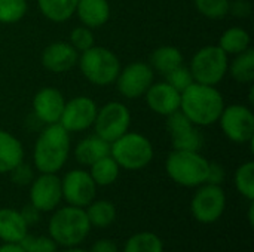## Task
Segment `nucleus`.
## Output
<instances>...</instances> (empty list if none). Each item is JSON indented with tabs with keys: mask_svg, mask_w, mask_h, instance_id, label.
I'll return each instance as SVG.
<instances>
[{
	"mask_svg": "<svg viewBox=\"0 0 254 252\" xmlns=\"http://www.w3.org/2000/svg\"><path fill=\"white\" fill-rule=\"evenodd\" d=\"M225 100L216 86L193 82L182 92L180 111L196 126H210L219 122Z\"/></svg>",
	"mask_w": 254,
	"mask_h": 252,
	"instance_id": "obj_1",
	"label": "nucleus"
},
{
	"mask_svg": "<svg viewBox=\"0 0 254 252\" xmlns=\"http://www.w3.org/2000/svg\"><path fill=\"white\" fill-rule=\"evenodd\" d=\"M70 154V132L60 123L46 125L39 134L34 150L33 163L40 174H57L61 171Z\"/></svg>",
	"mask_w": 254,
	"mask_h": 252,
	"instance_id": "obj_2",
	"label": "nucleus"
},
{
	"mask_svg": "<svg viewBox=\"0 0 254 252\" xmlns=\"http://www.w3.org/2000/svg\"><path fill=\"white\" fill-rule=\"evenodd\" d=\"M91 224L86 217L85 208L77 206H63L57 209L49 223L48 235L60 247L70 248L80 245L89 235Z\"/></svg>",
	"mask_w": 254,
	"mask_h": 252,
	"instance_id": "obj_3",
	"label": "nucleus"
},
{
	"mask_svg": "<svg viewBox=\"0 0 254 252\" xmlns=\"http://www.w3.org/2000/svg\"><path fill=\"white\" fill-rule=\"evenodd\" d=\"M210 162L199 151L173 150L165 160L167 175L179 186L199 187L207 183Z\"/></svg>",
	"mask_w": 254,
	"mask_h": 252,
	"instance_id": "obj_4",
	"label": "nucleus"
},
{
	"mask_svg": "<svg viewBox=\"0 0 254 252\" xmlns=\"http://www.w3.org/2000/svg\"><path fill=\"white\" fill-rule=\"evenodd\" d=\"M110 156L127 171H140L153 159V146L140 132H125L110 143Z\"/></svg>",
	"mask_w": 254,
	"mask_h": 252,
	"instance_id": "obj_5",
	"label": "nucleus"
},
{
	"mask_svg": "<svg viewBox=\"0 0 254 252\" xmlns=\"http://www.w3.org/2000/svg\"><path fill=\"white\" fill-rule=\"evenodd\" d=\"M77 65L83 77L97 86L112 85L122 68L119 58L110 49L95 45L82 52Z\"/></svg>",
	"mask_w": 254,
	"mask_h": 252,
	"instance_id": "obj_6",
	"label": "nucleus"
},
{
	"mask_svg": "<svg viewBox=\"0 0 254 252\" xmlns=\"http://www.w3.org/2000/svg\"><path fill=\"white\" fill-rule=\"evenodd\" d=\"M229 55H226L219 45H208L201 48L190 61L189 70L193 82L208 86L219 85L228 73Z\"/></svg>",
	"mask_w": 254,
	"mask_h": 252,
	"instance_id": "obj_7",
	"label": "nucleus"
},
{
	"mask_svg": "<svg viewBox=\"0 0 254 252\" xmlns=\"http://www.w3.org/2000/svg\"><path fill=\"white\" fill-rule=\"evenodd\" d=\"M226 209V195L222 186L202 184L190 201V212L201 224H213L220 220Z\"/></svg>",
	"mask_w": 254,
	"mask_h": 252,
	"instance_id": "obj_8",
	"label": "nucleus"
},
{
	"mask_svg": "<svg viewBox=\"0 0 254 252\" xmlns=\"http://www.w3.org/2000/svg\"><path fill=\"white\" fill-rule=\"evenodd\" d=\"M131 125V113L125 104L119 101H110L98 108L94 129L95 135L106 140L107 143H113L125 132H128Z\"/></svg>",
	"mask_w": 254,
	"mask_h": 252,
	"instance_id": "obj_9",
	"label": "nucleus"
},
{
	"mask_svg": "<svg viewBox=\"0 0 254 252\" xmlns=\"http://www.w3.org/2000/svg\"><path fill=\"white\" fill-rule=\"evenodd\" d=\"M219 122L223 134L232 143L246 144L253 141L254 114L250 107L243 104L225 105Z\"/></svg>",
	"mask_w": 254,
	"mask_h": 252,
	"instance_id": "obj_10",
	"label": "nucleus"
},
{
	"mask_svg": "<svg viewBox=\"0 0 254 252\" xmlns=\"http://www.w3.org/2000/svg\"><path fill=\"white\" fill-rule=\"evenodd\" d=\"M155 71L150 64L143 61H135L121 68L116 77V88L119 94L128 100H135L144 97L150 85L153 83Z\"/></svg>",
	"mask_w": 254,
	"mask_h": 252,
	"instance_id": "obj_11",
	"label": "nucleus"
},
{
	"mask_svg": "<svg viewBox=\"0 0 254 252\" xmlns=\"http://www.w3.org/2000/svg\"><path fill=\"white\" fill-rule=\"evenodd\" d=\"M63 199L67 205L86 208L97 196V184L85 169H71L61 178Z\"/></svg>",
	"mask_w": 254,
	"mask_h": 252,
	"instance_id": "obj_12",
	"label": "nucleus"
},
{
	"mask_svg": "<svg viewBox=\"0 0 254 252\" xmlns=\"http://www.w3.org/2000/svg\"><path fill=\"white\" fill-rule=\"evenodd\" d=\"M167 131L174 150L199 151L202 149L204 137L201 131L180 110L167 116Z\"/></svg>",
	"mask_w": 254,
	"mask_h": 252,
	"instance_id": "obj_13",
	"label": "nucleus"
},
{
	"mask_svg": "<svg viewBox=\"0 0 254 252\" xmlns=\"http://www.w3.org/2000/svg\"><path fill=\"white\" fill-rule=\"evenodd\" d=\"M98 107L89 97L80 95L65 101L60 117V125L68 132H82L94 125Z\"/></svg>",
	"mask_w": 254,
	"mask_h": 252,
	"instance_id": "obj_14",
	"label": "nucleus"
},
{
	"mask_svg": "<svg viewBox=\"0 0 254 252\" xmlns=\"http://www.w3.org/2000/svg\"><path fill=\"white\" fill-rule=\"evenodd\" d=\"M63 201L61 178L57 174H40L30 184V203L40 212H51Z\"/></svg>",
	"mask_w": 254,
	"mask_h": 252,
	"instance_id": "obj_15",
	"label": "nucleus"
},
{
	"mask_svg": "<svg viewBox=\"0 0 254 252\" xmlns=\"http://www.w3.org/2000/svg\"><path fill=\"white\" fill-rule=\"evenodd\" d=\"M64 95L55 88H43L33 98V111L39 122L45 125H54L60 122L64 110Z\"/></svg>",
	"mask_w": 254,
	"mask_h": 252,
	"instance_id": "obj_16",
	"label": "nucleus"
},
{
	"mask_svg": "<svg viewBox=\"0 0 254 252\" xmlns=\"http://www.w3.org/2000/svg\"><path fill=\"white\" fill-rule=\"evenodd\" d=\"M79 52L67 42H54L42 52V65L55 74L67 73L77 65Z\"/></svg>",
	"mask_w": 254,
	"mask_h": 252,
	"instance_id": "obj_17",
	"label": "nucleus"
},
{
	"mask_svg": "<svg viewBox=\"0 0 254 252\" xmlns=\"http://www.w3.org/2000/svg\"><path fill=\"white\" fill-rule=\"evenodd\" d=\"M146 102L149 108L161 116H168L177 110H180V100H182V92L174 89L171 85L167 82H158L152 83L147 92L144 94Z\"/></svg>",
	"mask_w": 254,
	"mask_h": 252,
	"instance_id": "obj_18",
	"label": "nucleus"
},
{
	"mask_svg": "<svg viewBox=\"0 0 254 252\" xmlns=\"http://www.w3.org/2000/svg\"><path fill=\"white\" fill-rule=\"evenodd\" d=\"M28 233V226L21 212L13 208L0 209V241L3 244H19Z\"/></svg>",
	"mask_w": 254,
	"mask_h": 252,
	"instance_id": "obj_19",
	"label": "nucleus"
},
{
	"mask_svg": "<svg viewBox=\"0 0 254 252\" xmlns=\"http://www.w3.org/2000/svg\"><path fill=\"white\" fill-rule=\"evenodd\" d=\"M77 18L88 28L103 27L110 18L109 0H79L76 6Z\"/></svg>",
	"mask_w": 254,
	"mask_h": 252,
	"instance_id": "obj_20",
	"label": "nucleus"
},
{
	"mask_svg": "<svg viewBox=\"0 0 254 252\" xmlns=\"http://www.w3.org/2000/svg\"><path fill=\"white\" fill-rule=\"evenodd\" d=\"M107 154H110V143L98 135H91L80 140L74 149V159L82 166H91Z\"/></svg>",
	"mask_w": 254,
	"mask_h": 252,
	"instance_id": "obj_21",
	"label": "nucleus"
},
{
	"mask_svg": "<svg viewBox=\"0 0 254 252\" xmlns=\"http://www.w3.org/2000/svg\"><path fill=\"white\" fill-rule=\"evenodd\" d=\"M24 160V147L10 132L0 128V174H7Z\"/></svg>",
	"mask_w": 254,
	"mask_h": 252,
	"instance_id": "obj_22",
	"label": "nucleus"
},
{
	"mask_svg": "<svg viewBox=\"0 0 254 252\" xmlns=\"http://www.w3.org/2000/svg\"><path fill=\"white\" fill-rule=\"evenodd\" d=\"M182 64H183V53L180 52L179 48L171 45L159 46L150 55V67L153 68V71H158L164 76Z\"/></svg>",
	"mask_w": 254,
	"mask_h": 252,
	"instance_id": "obj_23",
	"label": "nucleus"
},
{
	"mask_svg": "<svg viewBox=\"0 0 254 252\" xmlns=\"http://www.w3.org/2000/svg\"><path fill=\"white\" fill-rule=\"evenodd\" d=\"M79 0H37L40 13L52 22L68 21L77 6Z\"/></svg>",
	"mask_w": 254,
	"mask_h": 252,
	"instance_id": "obj_24",
	"label": "nucleus"
},
{
	"mask_svg": "<svg viewBox=\"0 0 254 252\" xmlns=\"http://www.w3.org/2000/svg\"><path fill=\"white\" fill-rule=\"evenodd\" d=\"M119 172H121V166L110 154L101 157L100 160H97L89 166V175L97 184V187L112 186L118 180Z\"/></svg>",
	"mask_w": 254,
	"mask_h": 252,
	"instance_id": "obj_25",
	"label": "nucleus"
},
{
	"mask_svg": "<svg viewBox=\"0 0 254 252\" xmlns=\"http://www.w3.org/2000/svg\"><path fill=\"white\" fill-rule=\"evenodd\" d=\"M85 212H86L91 227H97V229H106L112 226L116 220V208L109 201L94 199L85 208Z\"/></svg>",
	"mask_w": 254,
	"mask_h": 252,
	"instance_id": "obj_26",
	"label": "nucleus"
},
{
	"mask_svg": "<svg viewBox=\"0 0 254 252\" xmlns=\"http://www.w3.org/2000/svg\"><path fill=\"white\" fill-rule=\"evenodd\" d=\"M250 42L252 37L247 30L241 27H231L220 36L219 46L226 55H238L250 48Z\"/></svg>",
	"mask_w": 254,
	"mask_h": 252,
	"instance_id": "obj_27",
	"label": "nucleus"
},
{
	"mask_svg": "<svg viewBox=\"0 0 254 252\" xmlns=\"http://www.w3.org/2000/svg\"><path fill=\"white\" fill-rule=\"evenodd\" d=\"M228 71L238 83H252L254 80V50H247L235 55V59L229 64Z\"/></svg>",
	"mask_w": 254,
	"mask_h": 252,
	"instance_id": "obj_28",
	"label": "nucleus"
},
{
	"mask_svg": "<svg viewBox=\"0 0 254 252\" xmlns=\"http://www.w3.org/2000/svg\"><path fill=\"white\" fill-rule=\"evenodd\" d=\"M122 252H164V244L156 233L140 232L125 242Z\"/></svg>",
	"mask_w": 254,
	"mask_h": 252,
	"instance_id": "obj_29",
	"label": "nucleus"
},
{
	"mask_svg": "<svg viewBox=\"0 0 254 252\" xmlns=\"http://www.w3.org/2000/svg\"><path fill=\"white\" fill-rule=\"evenodd\" d=\"M235 187L240 195H243L247 201L253 202L254 199V163L246 162L243 163L234 177Z\"/></svg>",
	"mask_w": 254,
	"mask_h": 252,
	"instance_id": "obj_30",
	"label": "nucleus"
},
{
	"mask_svg": "<svg viewBox=\"0 0 254 252\" xmlns=\"http://www.w3.org/2000/svg\"><path fill=\"white\" fill-rule=\"evenodd\" d=\"M27 0H0V24H15L27 13Z\"/></svg>",
	"mask_w": 254,
	"mask_h": 252,
	"instance_id": "obj_31",
	"label": "nucleus"
},
{
	"mask_svg": "<svg viewBox=\"0 0 254 252\" xmlns=\"http://www.w3.org/2000/svg\"><path fill=\"white\" fill-rule=\"evenodd\" d=\"M229 0H195V6L201 15L210 19H222L229 13Z\"/></svg>",
	"mask_w": 254,
	"mask_h": 252,
	"instance_id": "obj_32",
	"label": "nucleus"
},
{
	"mask_svg": "<svg viewBox=\"0 0 254 252\" xmlns=\"http://www.w3.org/2000/svg\"><path fill=\"white\" fill-rule=\"evenodd\" d=\"M24 252H57L58 245L49 236H33L28 235L19 242Z\"/></svg>",
	"mask_w": 254,
	"mask_h": 252,
	"instance_id": "obj_33",
	"label": "nucleus"
},
{
	"mask_svg": "<svg viewBox=\"0 0 254 252\" xmlns=\"http://www.w3.org/2000/svg\"><path fill=\"white\" fill-rule=\"evenodd\" d=\"M165 82L168 85H171L174 89H177L179 92H183L186 88H189L193 83V77H192L189 67L182 64L177 68H174L165 74Z\"/></svg>",
	"mask_w": 254,
	"mask_h": 252,
	"instance_id": "obj_34",
	"label": "nucleus"
},
{
	"mask_svg": "<svg viewBox=\"0 0 254 252\" xmlns=\"http://www.w3.org/2000/svg\"><path fill=\"white\" fill-rule=\"evenodd\" d=\"M70 45L77 50V52H83L89 48L94 46V34H92V30L85 27V25H80V27H76L71 30L70 33Z\"/></svg>",
	"mask_w": 254,
	"mask_h": 252,
	"instance_id": "obj_35",
	"label": "nucleus"
},
{
	"mask_svg": "<svg viewBox=\"0 0 254 252\" xmlns=\"http://www.w3.org/2000/svg\"><path fill=\"white\" fill-rule=\"evenodd\" d=\"M10 175V181L19 187H24V186H30L31 181L34 180V172H33V168L30 165H27L24 160L21 163H18L12 171L7 172Z\"/></svg>",
	"mask_w": 254,
	"mask_h": 252,
	"instance_id": "obj_36",
	"label": "nucleus"
},
{
	"mask_svg": "<svg viewBox=\"0 0 254 252\" xmlns=\"http://www.w3.org/2000/svg\"><path fill=\"white\" fill-rule=\"evenodd\" d=\"M226 172L225 168L219 163L210 162L208 166V175H207V183L208 184H216V186H222V183L225 181Z\"/></svg>",
	"mask_w": 254,
	"mask_h": 252,
	"instance_id": "obj_37",
	"label": "nucleus"
},
{
	"mask_svg": "<svg viewBox=\"0 0 254 252\" xmlns=\"http://www.w3.org/2000/svg\"><path fill=\"white\" fill-rule=\"evenodd\" d=\"M229 12L237 18H249L252 13V3L249 0H234L229 4Z\"/></svg>",
	"mask_w": 254,
	"mask_h": 252,
	"instance_id": "obj_38",
	"label": "nucleus"
},
{
	"mask_svg": "<svg viewBox=\"0 0 254 252\" xmlns=\"http://www.w3.org/2000/svg\"><path fill=\"white\" fill-rule=\"evenodd\" d=\"M19 212H21V217L24 218V221L27 223L28 227L30 226H34L39 221V218H40V211L37 208H34L31 203L30 205H25Z\"/></svg>",
	"mask_w": 254,
	"mask_h": 252,
	"instance_id": "obj_39",
	"label": "nucleus"
},
{
	"mask_svg": "<svg viewBox=\"0 0 254 252\" xmlns=\"http://www.w3.org/2000/svg\"><path fill=\"white\" fill-rule=\"evenodd\" d=\"M88 252H119L116 242L110 239H100L92 244L91 250Z\"/></svg>",
	"mask_w": 254,
	"mask_h": 252,
	"instance_id": "obj_40",
	"label": "nucleus"
},
{
	"mask_svg": "<svg viewBox=\"0 0 254 252\" xmlns=\"http://www.w3.org/2000/svg\"><path fill=\"white\" fill-rule=\"evenodd\" d=\"M0 252H24L19 244H3L0 245Z\"/></svg>",
	"mask_w": 254,
	"mask_h": 252,
	"instance_id": "obj_41",
	"label": "nucleus"
},
{
	"mask_svg": "<svg viewBox=\"0 0 254 252\" xmlns=\"http://www.w3.org/2000/svg\"><path fill=\"white\" fill-rule=\"evenodd\" d=\"M60 252H88V251H86V250H82V248H79V247H70V248H64L63 251H60Z\"/></svg>",
	"mask_w": 254,
	"mask_h": 252,
	"instance_id": "obj_42",
	"label": "nucleus"
},
{
	"mask_svg": "<svg viewBox=\"0 0 254 252\" xmlns=\"http://www.w3.org/2000/svg\"><path fill=\"white\" fill-rule=\"evenodd\" d=\"M253 203L250 205V209H249V221H250V224H253Z\"/></svg>",
	"mask_w": 254,
	"mask_h": 252,
	"instance_id": "obj_43",
	"label": "nucleus"
}]
</instances>
